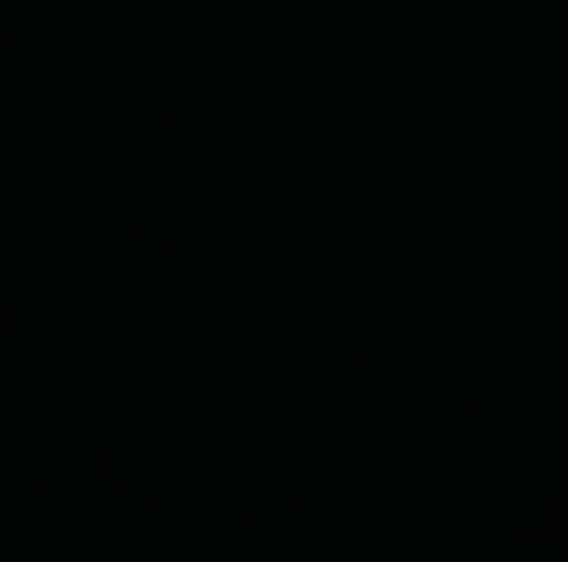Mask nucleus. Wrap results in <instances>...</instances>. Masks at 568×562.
Segmentation results:
<instances>
[]
</instances>
